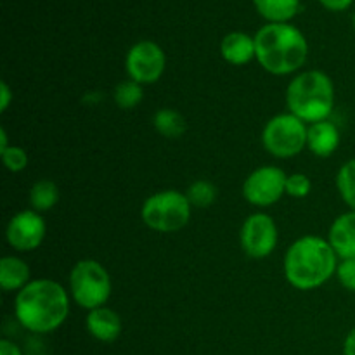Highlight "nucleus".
<instances>
[{
    "label": "nucleus",
    "mask_w": 355,
    "mask_h": 355,
    "mask_svg": "<svg viewBox=\"0 0 355 355\" xmlns=\"http://www.w3.org/2000/svg\"><path fill=\"white\" fill-rule=\"evenodd\" d=\"M324 9L333 10V12H342L347 10L354 3V0H319Z\"/></svg>",
    "instance_id": "26"
},
{
    "label": "nucleus",
    "mask_w": 355,
    "mask_h": 355,
    "mask_svg": "<svg viewBox=\"0 0 355 355\" xmlns=\"http://www.w3.org/2000/svg\"><path fill=\"white\" fill-rule=\"evenodd\" d=\"M253 3L269 23H288L300 9V0H253Z\"/></svg>",
    "instance_id": "17"
},
{
    "label": "nucleus",
    "mask_w": 355,
    "mask_h": 355,
    "mask_svg": "<svg viewBox=\"0 0 355 355\" xmlns=\"http://www.w3.org/2000/svg\"><path fill=\"white\" fill-rule=\"evenodd\" d=\"M69 291L80 307H104L111 297V277L97 260H80L69 274Z\"/></svg>",
    "instance_id": "6"
},
{
    "label": "nucleus",
    "mask_w": 355,
    "mask_h": 355,
    "mask_svg": "<svg viewBox=\"0 0 355 355\" xmlns=\"http://www.w3.org/2000/svg\"><path fill=\"white\" fill-rule=\"evenodd\" d=\"M0 355H23L19 347L10 340H0Z\"/></svg>",
    "instance_id": "28"
},
{
    "label": "nucleus",
    "mask_w": 355,
    "mask_h": 355,
    "mask_svg": "<svg viewBox=\"0 0 355 355\" xmlns=\"http://www.w3.org/2000/svg\"><path fill=\"white\" fill-rule=\"evenodd\" d=\"M85 324L90 336L104 343L114 342L121 333L120 315L107 307H99L90 311L89 315H87Z\"/></svg>",
    "instance_id": "13"
},
{
    "label": "nucleus",
    "mask_w": 355,
    "mask_h": 355,
    "mask_svg": "<svg viewBox=\"0 0 355 355\" xmlns=\"http://www.w3.org/2000/svg\"><path fill=\"white\" fill-rule=\"evenodd\" d=\"M329 245L340 259L355 257V210L342 214L333 220L328 234Z\"/></svg>",
    "instance_id": "12"
},
{
    "label": "nucleus",
    "mask_w": 355,
    "mask_h": 355,
    "mask_svg": "<svg viewBox=\"0 0 355 355\" xmlns=\"http://www.w3.org/2000/svg\"><path fill=\"white\" fill-rule=\"evenodd\" d=\"M7 243L17 252H33L45 238V222L35 210H23L7 224Z\"/></svg>",
    "instance_id": "11"
},
{
    "label": "nucleus",
    "mask_w": 355,
    "mask_h": 355,
    "mask_svg": "<svg viewBox=\"0 0 355 355\" xmlns=\"http://www.w3.org/2000/svg\"><path fill=\"white\" fill-rule=\"evenodd\" d=\"M12 101V92H10L7 82L0 83V111H6Z\"/></svg>",
    "instance_id": "27"
},
{
    "label": "nucleus",
    "mask_w": 355,
    "mask_h": 355,
    "mask_svg": "<svg viewBox=\"0 0 355 355\" xmlns=\"http://www.w3.org/2000/svg\"><path fill=\"white\" fill-rule=\"evenodd\" d=\"M114 103L121 110H132L137 106L142 101V87L141 83L134 82V80H127V82H120L114 89Z\"/></svg>",
    "instance_id": "21"
},
{
    "label": "nucleus",
    "mask_w": 355,
    "mask_h": 355,
    "mask_svg": "<svg viewBox=\"0 0 355 355\" xmlns=\"http://www.w3.org/2000/svg\"><path fill=\"white\" fill-rule=\"evenodd\" d=\"M277 246V225L267 214H253L241 227V248L252 259H266Z\"/></svg>",
    "instance_id": "10"
},
{
    "label": "nucleus",
    "mask_w": 355,
    "mask_h": 355,
    "mask_svg": "<svg viewBox=\"0 0 355 355\" xmlns=\"http://www.w3.org/2000/svg\"><path fill=\"white\" fill-rule=\"evenodd\" d=\"M257 61L272 75H290L305 64L309 44L305 35L290 23H267L255 35Z\"/></svg>",
    "instance_id": "3"
},
{
    "label": "nucleus",
    "mask_w": 355,
    "mask_h": 355,
    "mask_svg": "<svg viewBox=\"0 0 355 355\" xmlns=\"http://www.w3.org/2000/svg\"><path fill=\"white\" fill-rule=\"evenodd\" d=\"M352 26H354V30H355V10H354V14H352Z\"/></svg>",
    "instance_id": "31"
},
{
    "label": "nucleus",
    "mask_w": 355,
    "mask_h": 355,
    "mask_svg": "<svg viewBox=\"0 0 355 355\" xmlns=\"http://www.w3.org/2000/svg\"><path fill=\"white\" fill-rule=\"evenodd\" d=\"M288 175L277 166H260L243 184V196L255 207H270L286 194Z\"/></svg>",
    "instance_id": "9"
},
{
    "label": "nucleus",
    "mask_w": 355,
    "mask_h": 355,
    "mask_svg": "<svg viewBox=\"0 0 355 355\" xmlns=\"http://www.w3.org/2000/svg\"><path fill=\"white\" fill-rule=\"evenodd\" d=\"M307 132L305 121L295 114H277L263 127L262 144L276 158H293L307 146Z\"/></svg>",
    "instance_id": "7"
},
{
    "label": "nucleus",
    "mask_w": 355,
    "mask_h": 355,
    "mask_svg": "<svg viewBox=\"0 0 355 355\" xmlns=\"http://www.w3.org/2000/svg\"><path fill=\"white\" fill-rule=\"evenodd\" d=\"M336 277L345 290L355 293V257L354 259H343L336 267Z\"/></svg>",
    "instance_id": "25"
},
{
    "label": "nucleus",
    "mask_w": 355,
    "mask_h": 355,
    "mask_svg": "<svg viewBox=\"0 0 355 355\" xmlns=\"http://www.w3.org/2000/svg\"><path fill=\"white\" fill-rule=\"evenodd\" d=\"M14 314L24 329L37 335L52 333L69 314V297L64 288L52 279L30 281L17 291Z\"/></svg>",
    "instance_id": "1"
},
{
    "label": "nucleus",
    "mask_w": 355,
    "mask_h": 355,
    "mask_svg": "<svg viewBox=\"0 0 355 355\" xmlns=\"http://www.w3.org/2000/svg\"><path fill=\"white\" fill-rule=\"evenodd\" d=\"M7 148H9V144H7V134H6V128H0V153L6 151Z\"/></svg>",
    "instance_id": "30"
},
{
    "label": "nucleus",
    "mask_w": 355,
    "mask_h": 355,
    "mask_svg": "<svg viewBox=\"0 0 355 355\" xmlns=\"http://www.w3.org/2000/svg\"><path fill=\"white\" fill-rule=\"evenodd\" d=\"M166 66L163 49L153 40H141L132 45L125 59L128 76L141 85H149L162 78Z\"/></svg>",
    "instance_id": "8"
},
{
    "label": "nucleus",
    "mask_w": 355,
    "mask_h": 355,
    "mask_svg": "<svg viewBox=\"0 0 355 355\" xmlns=\"http://www.w3.org/2000/svg\"><path fill=\"white\" fill-rule=\"evenodd\" d=\"M340 146V132L333 121H318L309 127L307 148L319 158H328Z\"/></svg>",
    "instance_id": "14"
},
{
    "label": "nucleus",
    "mask_w": 355,
    "mask_h": 355,
    "mask_svg": "<svg viewBox=\"0 0 355 355\" xmlns=\"http://www.w3.org/2000/svg\"><path fill=\"white\" fill-rule=\"evenodd\" d=\"M153 123H155L156 130L166 139H179L186 132V120L182 114L177 113L175 110H168V107L156 111Z\"/></svg>",
    "instance_id": "18"
},
{
    "label": "nucleus",
    "mask_w": 355,
    "mask_h": 355,
    "mask_svg": "<svg viewBox=\"0 0 355 355\" xmlns=\"http://www.w3.org/2000/svg\"><path fill=\"white\" fill-rule=\"evenodd\" d=\"M2 155V162L6 165L7 170L10 172H21L28 166V155L23 148L19 146H9Z\"/></svg>",
    "instance_id": "23"
},
{
    "label": "nucleus",
    "mask_w": 355,
    "mask_h": 355,
    "mask_svg": "<svg viewBox=\"0 0 355 355\" xmlns=\"http://www.w3.org/2000/svg\"><path fill=\"white\" fill-rule=\"evenodd\" d=\"M193 205L187 194L175 189L159 191L144 201L141 217L149 229L158 232L180 231L191 218Z\"/></svg>",
    "instance_id": "5"
},
{
    "label": "nucleus",
    "mask_w": 355,
    "mask_h": 355,
    "mask_svg": "<svg viewBox=\"0 0 355 355\" xmlns=\"http://www.w3.org/2000/svg\"><path fill=\"white\" fill-rule=\"evenodd\" d=\"M312 189V182L305 173H291L286 180V194L291 198H305L309 196Z\"/></svg>",
    "instance_id": "24"
},
{
    "label": "nucleus",
    "mask_w": 355,
    "mask_h": 355,
    "mask_svg": "<svg viewBox=\"0 0 355 355\" xmlns=\"http://www.w3.org/2000/svg\"><path fill=\"white\" fill-rule=\"evenodd\" d=\"M336 187L350 210H355V158L343 163L342 168L336 173Z\"/></svg>",
    "instance_id": "20"
},
{
    "label": "nucleus",
    "mask_w": 355,
    "mask_h": 355,
    "mask_svg": "<svg viewBox=\"0 0 355 355\" xmlns=\"http://www.w3.org/2000/svg\"><path fill=\"white\" fill-rule=\"evenodd\" d=\"M187 200L196 208H208L217 200V187L210 180H196L187 189Z\"/></svg>",
    "instance_id": "22"
},
{
    "label": "nucleus",
    "mask_w": 355,
    "mask_h": 355,
    "mask_svg": "<svg viewBox=\"0 0 355 355\" xmlns=\"http://www.w3.org/2000/svg\"><path fill=\"white\" fill-rule=\"evenodd\" d=\"M338 267V255L328 239L304 236L284 255V276L297 290H315L331 279Z\"/></svg>",
    "instance_id": "2"
},
{
    "label": "nucleus",
    "mask_w": 355,
    "mask_h": 355,
    "mask_svg": "<svg viewBox=\"0 0 355 355\" xmlns=\"http://www.w3.org/2000/svg\"><path fill=\"white\" fill-rule=\"evenodd\" d=\"M222 58L234 66H243L257 58L255 37L243 33V31H232L225 35L220 44Z\"/></svg>",
    "instance_id": "15"
},
{
    "label": "nucleus",
    "mask_w": 355,
    "mask_h": 355,
    "mask_svg": "<svg viewBox=\"0 0 355 355\" xmlns=\"http://www.w3.org/2000/svg\"><path fill=\"white\" fill-rule=\"evenodd\" d=\"M286 106L291 114L305 123L328 120L335 106V87L331 78L319 69L300 73L288 85Z\"/></svg>",
    "instance_id": "4"
},
{
    "label": "nucleus",
    "mask_w": 355,
    "mask_h": 355,
    "mask_svg": "<svg viewBox=\"0 0 355 355\" xmlns=\"http://www.w3.org/2000/svg\"><path fill=\"white\" fill-rule=\"evenodd\" d=\"M59 200V189L55 182L49 179H42L33 184L30 191V203L35 211H47L52 207H55Z\"/></svg>",
    "instance_id": "19"
},
{
    "label": "nucleus",
    "mask_w": 355,
    "mask_h": 355,
    "mask_svg": "<svg viewBox=\"0 0 355 355\" xmlns=\"http://www.w3.org/2000/svg\"><path fill=\"white\" fill-rule=\"evenodd\" d=\"M343 355H355V328L350 329L343 342Z\"/></svg>",
    "instance_id": "29"
},
{
    "label": "nucleus",
    "mask_w": 355,
    "mask_h": 355,
    "mask_svg": "<svg viewBox=\"0 0 355 355\" xmlns=\"http://www.w3.org/2000/svg\"><path fill=\"white\" fill-rule=\"evenodd\" d=\"M30 283V267L17 257L0 260V286L3 291H21Z\"/></svg>",
    "instance_id": "16"
}]
</instances>
